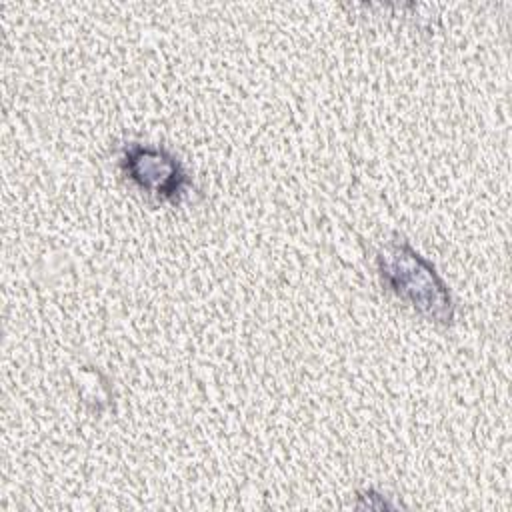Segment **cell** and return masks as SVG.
Instances as JSON below:
<instances>
[{
  "instance_id": "obj_1",
  "label": "cell",
  "mask_w": 512,
  "mask_h": 512,
  "mask_svg": "<svg viewBox=\"0 0 512 512\" xmlns=\"http://www.w3.org/2000/svg\"><path fill=\"white\" fill-rule=\"evenodd\" d=\"M376 268L382 282L424 318L450 326L454 302L436 268L406 240L384 244L376 252Z\"/></svg>"
},
{
  "instance_id": "obj_2",
  "label": "cell",
  "mask_w": 512,
  "mask_h": 512,
  "mask_svg": "<svg viewBox=\"0 0 512 512\" xmlns=\"http://www.w3.org/2000/svg\"><path fill=\"white\" fill-rule=\"evenodd\" d=\"M120 168L130 182L160 200L178 202L190 186V176L182 162L160 146L126 144L120 152Z\"/></svg>"
}]
</instances>
